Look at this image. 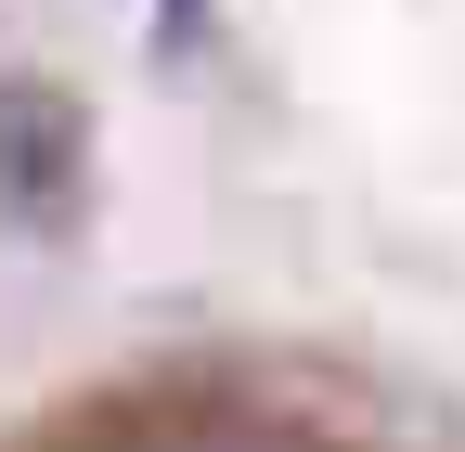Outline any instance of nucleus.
I'll use <instances>...</instances> for the list:
<instances>
[{
  "mask_svg": "<svg viewBox=\"0 0 465 452\" xmlns=\"http://www.w3.org/2000/svg\"><path fill=\"white\" fill-rule=\"evenodd\" d=\"M91 207V91L78 78H0V220L78 233Z\"/></svg>",
  "mask_w": 465,
  "mask_h": 452,
  "instance_id": "nucleus-1",
  "label": "nucleus"
}]
</instances>
